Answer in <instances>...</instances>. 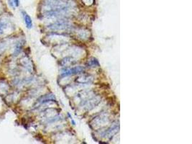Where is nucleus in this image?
Returning a JSON list of instances; mask_svg holds the SVG:
<instances>
[{
    "instance_id": "4",
    "label": "nucleus",
    "mask_w": 192,
    "mask_h": 144,
    "mask_svg": "<svg viewBox=\"0 0 192 144\" xmlns=\"http://www.w3.org/2000/svg\"><path fill=\"white\" fill-rule=\"evenodd\" d=\"M87 65L89 66V67H94V66H100V64H99L98 61H97V59H94V58H92V59H90L89 61H88Z\"/></svg>"
},
{
    "instance_id": "3",
    "label": "nucleus",
    "mask_w": 192,
    "mask_h": 144,
    "mask_svg": "<svg viewBox=\"0 0 192 144\" xmlns=\"http://www.w3.org/2000/svg\"><path fill=\"white\" fill-rule=\"evenodd\" d=\"M23 43L22 42H19L18 43H17L16 46H15V50H14V55L17 56L21 52L22 49H23Z\"/></svg>"
},
{
    "instance_id": "7",
    "label": "nucleus",
    "mask_w": 192,
    "mask_h": 144,
    "mask_svg": "<svg viewBox=\"0 0 192 144\" xmlns=\"http://www.w3.org/2000/svg\"><path fill=\"white\" fill-rule=\"evenodd\" d=\"M82 1H84V4H87V5H90V4H93L94 0H82Z\"/></svg>"
},
{
    "instance_id": "6",
    "label": "nucleus",
    "mask_w": 192,
    "mask_h": 144,
    "mask_svg": "<svg viewBox=\"0 0 192 144\" xmlns=\"http://www.w3.org/2000/svg\"><path fill=\"white\" fill-rule=\"evenodd\" d=\"M6 48H7V46H6L5 43L1 42V43H0V54H1L2 52H4V51H5Z\"/></svg>"
},
{
    "instance_id": "5",
    "label": "nucleus",
    "mask_w": 192,
    "mask_h": 144,
    "mask_svg": "<svg viewBox=\"0 0 192 144\" xmlns=\"http://www.w3.org/2000/svg\"><path fill=\"white\" fill-rule=\"evenodd\" d=\"M7 28V23L4 21H0V35L4 32L6 28Z\"/></svg>"
},
{
    "instance_id": "2",
    "label": "nucleus",
    "mask_w": 192,
    "mask_h": 144,
    "mask_svg": "<svg viewBox=\"0 0 192 144\" xmlns=\"http://www.w3.org/2000/svg\"><path fill=\"white\" fill-rule=\"evenodd\" d=\"M22 15H23V19H24V21L25 25H26L27 28L28 29H30V28H32V20L31 19L30 16L25 11H22Z\"/></svg>"
},
{
    "instance_id": "9",
    "label": "nucleus",
    "mask_w": 192,
    "mask_h": 144,
    "mask_svg": "<svg viewBox=\"0 0 192 144\" xmlns=\"http://www.w3.org/2000/svg\"><path fill=\"white\" fill-rule=\"evenodd\" d=\"M8 3L9 4V6H10V7H12V8H15V4H14L13 1H12V0H8Z\"/></svg>"
},
{
    "instance_id": "8",
    "label": "nucleus",
    "mask_w": 192,
    "mask_h": 144,
    "mask_svg": "<svg viewBox=\"0 0 192 144\" xmlns=\"http://www.w3.org/2000/svg\"><path fill=\"white\" fill-rule=\"evenodd\" d=\"M12 1H13L14 4H15V7H18L20 6V0H12Z\"/></svg>"
},
{
    "instance_id": "1",
    "label": "nucleus",
    "mask_w": 192,
    "mask_h": 144,
    "mask_svg": "<svg viewBox=\"0 0 192 144\" xmlns=\"http://www.w3.org/2000/svg\"><path fill=\"white\" fill-rule=\"evenodd\" d=\"M84 71V68L81 66H76L73 67L71 68H66L64 69L62 72V76H69V75H73L76 74V73H81V72Z\"/></svg>"
}]
</instances>
